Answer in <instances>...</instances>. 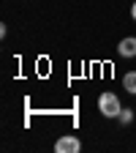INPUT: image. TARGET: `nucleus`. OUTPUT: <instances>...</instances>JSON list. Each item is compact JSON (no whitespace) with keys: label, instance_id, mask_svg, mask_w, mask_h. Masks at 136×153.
<instances>
[{"label":"nucleus","instance_id":"nucleus-1","mask_svg":"<svg viewBox=\"0 0 136 153\" xmlns=\"http://www.w3.org/2000/svg\"><path fill=\"white\" fill-rule=\"evenodd\" d=\"M98 109H101L104 118H117V115L123 112L120 99H117L114 93H101V99H98Z\"/></svg>","mask_w":136,"mask_h":153},{"label":"nucleus","instance_id":"nucleus-2","mask_svg":"<svg viewBox=\"0 0 136 153\" xmlns=\"http://www.w3.org/2000/svg\"><path fill=\"white\" fill-rule=\"evenodd\" d=\"M54 150L57 153H79L82 142H79V137H74V134H65V137H60L54 142Z\"/></svg>","mask_w":136,"mask_h":153},{"label":"nucleus","instance_id":"nucleus-3","mask_svg":"<svg viewBox=\"0 0 136 153\" xmlns=\"http://www.w3.org/2000/svg\"><path fill=\"white\" fill-rule=\"evenodd\" d=\"M117 52H120L123 57H136V38H133V36L123 38V41L117 44Z\"/></svg>","mask_w":136,"mask_h":153},{"label":"nucleus","instance_id":"nucleus-4","mask_svg":"<svg viewBox=\"0 0 136 153\" xmlns=\"http://www.w3.org/2000/svg\"><path fill=\"white\" fill-rule=\"evenodd\" d=\"M123 88H125L128 93H133V96H136V71H128V74L123 76Z\"/></svg>","mask_w":136,"mask_h":153},{"label":"nucleus","instance_id":"nucleus-5","mask_svg":"<svg viewBox=\"0 0 136 153\" xmlns=\"http://www.w3.org/2000/svg\"><path fill=\"white\" fill-rule=\"evenodd\" d=\"M117 118H120V123H123V126H128V123H131V118H133V115H131V109H123V112L117 115Z\"/></svg>","mask_w":136,"mask_h":153},{"label":"nucleus","instance_id":"nucleus-6","mask_svg":"<svg viewBox=\"0 0 136 153\" xmlns=\"http://www.w3.org/2000/svg\"><path fill=\"white\" fill-rule=\"evenodd\" d=\"M131 16H133V19H136V3H133V8H131Z\"/></svg>","mask_w":136,"mask_h":153}]
</instances>
